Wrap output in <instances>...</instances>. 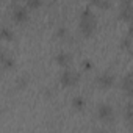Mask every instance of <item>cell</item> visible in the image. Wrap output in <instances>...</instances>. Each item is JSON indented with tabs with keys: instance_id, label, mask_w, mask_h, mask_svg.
<instances>
[{
	"instance_id": "obj_1",
	"label": "cell",
	"mask_w": 133,
	"mask_h": 133,
	"mask_svg": "<svg viewBox=\"0 0 133 133\" xmlns=\"http://www.w3.org/2000/svg\"><path fill=\"white\" fill-rule=\"evenodd\" d=\"M96 25H97V21H96V16L91 10H83L82 14H80V30L85 36H91L92 31L96 30Z\"/></svg>"
},
{
	"instance_id": "obj_2",
	"label": "cell",
	"mask_w": 133,
	"mask_h": 133,
	"mask_svg": "<svg viewBox=\"0 0 133 133\" xmlns=\"http://www.w3.org/2000/svg\"><path fill=\"white\" fill-rule=\"evenodd\" d=\"M78 80H80V74L75 72V71H72V69H66V71H63L61 75H59V83H61L63 86H66V88L77 85Z\"/></svg>"
},
{
	"instance_id": "obj_3",
	"label": "cell",
	"mask_w": 133,
	"mask_h": 133,
	"mask_svg": "<svg viewBox=\"0 0 133 133\" xmlns=\"http://www.w3.org/2000/svg\"><path fill=\"white\" fill-rule=\"evenodd\" d=\"M97 116H99V119H100V121H105V122L111 121V119H113V116H114L113 107H111V105H108V103H100V105L97 107Z\"/></svg>"
},
{
	"instance_id": "obj_4",
	"label": "cell",
	"mask_w": 133,
	"mask_h": 133,
	"mask_svg": "<svg viewBox=\"0 0 133 133\" xmlns=\"http://www.w3.org/2000/svg\"><path fill=\"white\" fill-rule=\"evenodd\" d=\"M13 19L16 22H25L28 19V6H25V5H14L13 6Z\"/></svg>"
},
{
	"instance_id": "obj_5",
	"label": "cell",
	"mask_w": 133,
	"mask_h": 133,
	"mask_svg": "<svg viewBox=\"0 0 133 133\" xmlns=\"http://www.w3.org/2000/svg\"><path fill=\"white\" fill-rule=\"evenodd\" d=\"M96 82H97V85H99L102 89H108V88H111L113 83H114V75L110 74V72H103V74H100V75L97 77Z\"/></svg>"
},
{
	"instance_id": "obj_6",
	"label": "cell",
	"mask_w": 133,
	"mask_h": 133,
	"mask_svg": "<svg viewBox=\"0 0 133 133\" xmlns=\"http://www.w3.org/2000/svg\"><path fill=\"white\" fill-rule=\"evenodd\" d=\"M122 91L127 96H133V74H127L122 78Z\"/></svg>"
},
{
	"instance_id": "obj_7",
	"label": "cell",
	"mask_w": 133,
	"mask_h": 133,
	"mask_svg": "<svg viewBox=\"0 0 133 133\" xmlns=\"http://www.w3.org/2000/svg\"><path fill=\"white\" fill-rule=\"evenodd\" d=\"M55 59H56V63H58L59 66H64V68H68V66L72 63V56H71V53H68V52H63V50L56 53Z\"/></svg>"
},
{
	"instance_id": "obj_8",
	"label": "cell",
	"mask_w": 133,
	"mask_h": 133,
	"mask_svg": "<svg viewBox=\"0 0 133 133\" xmlns=\"http://www.w3.org/2000/svg\"><path fill=\"white\" fill-rule=\"evenodd\" d=\"M85 105H86V102H85V99H83L82 96H75V97L72 99V107H74L75 110H83Z\"/></svg>"
},
{
	"instance_id": "obj_9",
	"label": "cell",
	"mask_w": 133,
	"mask_h": 133,
	"mask_svg": "<svg viewBox=\"0 0 133 133\" xmlns=\"http://www.w3.org/2000/svg\"><path fill=\"white\" fill-rule=\"evenodd\" d=\"M14 66V59L11 56H6L5 53H2V68L3 69H10Z\"/></svg>"
},
{
	"instance_id": "obj_10",
	"label": "cell",
	"mask_w": 133,
	"mask_h": 133,
	"mask_svg": "<svg viewBox=\"0 0 133 133\" xmlns=\"http://www.w3.org/2000/svg\"><path fill=\"white\" fill-rule=\"evenodd\" d=\"M0 36L5 41H10V39H13V30H10L8 27H2L0 28Z\"/></svg>"
},
{
	"instance_id": "obj_11",
	"label": "cell",
	"mask_w": 133,
	"mask_h": 133,
	"mask_svg": "<svg viewBox=\"0 0 133 133\" xmlns=\"http://www.w3.org/2000/svg\"><path fill=\"white\" fill-rule=\"evenodd\" d=\"M124 117H125L127 121H131V119H133V103H131V102L127 103V107H125V110H124Z\"/></svg>"
},
{
	"instance_id": "obj_12",
	"label": "cell",
	"mask_w": 133,
	"mask_h": 133,
	"mask_svg": "<svg viewBox=\"0 0 133 133\" xmlns=\"http://www.w3.org/2000/svg\"><path fill=\"white\" fill-rule=\"evenodd\" d=\"M39 5H41V0H28V2H27V6L28 8H36Z\"/></svg>"
},
{
	"instance_id": "obj_13",
	"label": "cell",
	"mask_w": 133,
	"mask_h": 133,
	"mask_svg": "<svg viewBox=\"0 0 133 133\" xmlns=\"http://www.w3.org/2000/svg\"><path fill=\"white\" fill-rule=\"evenodd\" d=\"M56 35H58L59 38H64L66 35H68V30H66L64 27H59V28H58V31H56Z\"/></svg>"
},
{
	"instance_id": "obj_14",
	"label": "cell",
	"mask_w": 133,
	"mask_h": 133,
	"mask_svg": "<svg viewBox=\"0 0 133 133\" xmlns=\"http://www.w3.org/2000/svg\"><path fill=\"white\" fill-rule=\"evenodd\" d=\"M25 85H27V78H25V77H21V78L17 80V86H19V88H24Z\"/></svg>"
},
{
	"instance_id": "obj_15",
	"label": "cell",
	"mask_w": 133,
	"mask_h": 133,
	"mask_svg": "<svg viewBox=\"0 0 133 133\" xmlns=\"http://www.w3.org/2000/svg\"><path fill=\"white\" fill-rule=\"evenodd\" d=\"M97 6H100V8H108L110 6V2H94Z\"/></svg>"
},
{
	"instance_id": "obj_16",
	"label": "cell",
	"mask_w": 133,
	"mask_h": 133,
	"mask_svg": "<svg viewBox=\"0 0 133 133\" xmlns=\"http://www.w3.org/2000/svg\"><path fill=\"white\" fill-rule=\"evenodd\" d=\"M83 68H85V69H91V68H92V64H91V61L85 59V61H83Z\"/></svg>"
},
{
	"instance_id": "obj_17",
	"label": "cell",
	"mask_w": 133,
	"mask_h": 133,
	"mask_svg": "<svg viewBox=\"0 0 133 133\" xmlns=\"http://www.w3.org/2000/svg\"><path fill=\"white\" fill-rule=\"evenodd\" d=\"M128 122H130V128H131V131H133V119H131V121H128Z\"/></svg>"
},
{
	"instance_id": "obj_18",
	"label": "cell",
	"mask_w": 133,
	"mask_h": 133,
	"mask_svg": "<svg viewBox=\"0 0 133 133\" xmlns=\"http://www.w3.org/2000/svg\"><path fill=\"white\" fill-rule=\"evenodd\" d=\"M96 133H108V131H105V130H99V131H96Z\"/></svg>"
}]
</instances>
